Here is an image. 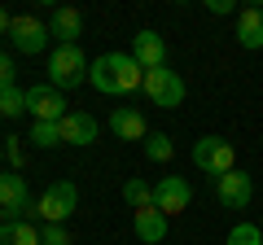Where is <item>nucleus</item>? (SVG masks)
Wrapping results in <instances>:
<instances>
[{"label":"nucleus","instance_id":"nucleus-21","mask_svg":"<svg viewBox=\"0 0 263 245\" xmlns=\"http://www.w3.org/2000/svg\"><path fill=\"white\" fill-rule=\"evenodd\" d=\"M224 245H263V232H259L254 223H237L233 232H228Z\"/></svg>","mask_w":263,"mask_h":245},{"label":"nucleus","instance_id":"nucleus-17","mask_svg":"<svg viewBox=\"0 0 263 245\" xmlns=\"http://www.w3.org/2000/svg\"><path fill=\"white\" fill-rule=\"evenodd\" d=\"M145 158H149V162H171V158H176L171 136L167 132H149V136H145Z\"/></svg>","mask_w":263,"mask_h":245},{"label":"nucleus","instance_id":"nucleus-10","mask_svg":"<svg viewBox=\"0 0 263 245\" xmlns=\"http://www.w3.org/2000/svg\"><path fill=\"white\" fill-rule=\"evenodd\" d=\"M0 210L9 219L35 210V201H31V193H27V179H22L18 171H0Z\"/></svg>","mask_w":263,"mask_h":245},{"label":"nucleus","instance_id":"nucleus-18","mask_svg":"<svg viewBox=\"0 0 263 245\" xmlns=\"http://www.w3.org/2000/svg\"><path fill=\"white\" fill-rule=\"evenodd\" d=\"M35 149H57L62 145V127L57 122H31V136H27Z\"/></svg>","mask_w":263,"mask_h":245},{"label":"nucleus","instance_id":"nucleus-23","mask_svg":"<svg viewBox=\"0 0 263 245\" xmlns=\"http://www.w3.org/2000/svg\"><path fill=\"white\" fill-rule=\"evenodd\" d=\"M0 88H13V62H9V53H0Z\"/></svg>","mask_w":263,"mask_h":245},{"label":"nucleus","instance_id":"nucleus-2","mask_svg":"<svg viewBox=\"0 0 263 245\" xmlns=\"http://www.w3.org/2000/svg\"><path fill=\"white\" fill-rule=\"evenodd\" d=\"M88 70H92V62L84 57L79 44H53V53H48V84L57 92L62 88H79L88 79Z\"/></svg>","mask_w":263,"mask_h":245},{"label":"nucleus","instance_id":"nucleus-14","mask_svg":"<svg viewBox=\"0 0 263 245\" xmlns=\"http://www.w3.org/2000/svg\"><path fill=\"white\" fill-rule=\"evenodd\" d=\"M48 35L57 39V44H79V35H84V13L79 9H53L48 13Z\"/></svg>","mask_w":263,"mask_h":245},{"label":"nucleus","instance_id":"nucleus-26","mask_svg":"<svg viewBox=\"0 0 263 245\" xmlns=\"http://www.w3.org/2000/svg\"><path fill=\"white\" fill-rule=\"evenodd\" d=\"M9 27H13V18H9V9H0V35H9Z\"/></svg>","mask_w":263,"mask_h":245},{"label":"nucleus","instance_id":"nucleus-9","mask_svg":"<svg viewBox=\"0 0 263 245\" xmlns=\"http://www.w3.org/2000/svg\"><path fill=\"white\" fill-rule=\"evenodd\" d=\"M215 197L224 201L228 210H246L254 201V175H246V171H228V175L215 179Z\"/></svg>","mask_w":263,"mask_h":245},{"label":"nucleus","instance_id":"nucleus-1","mask_svg":"<svg viewBox=\"0 0 263 245\" xmlns=\"http://www.w3.org/2000/svg\"><path fill=\"white\" fill-rule=\"evenodd\" d=\"M88 84L105 96H127V92H141L145 88V70L136 66L132 53H101L88 70Z\"/></svg>","mask_w":263,"mask_h":245},{"label":"nucleus","instance_id":"nucleus-3","mask_svg":"<svg viewBox=\"0 0 263 245\" xmlns=\"http://www.w3.org/2000/svg\"><path fill=\"white\" fill-rule=\"evenodd\" d=\"M75 210H79V189L70 184V179H57V184H48V189L35 197V210H31V215L44 219V223H66Z\"/></svg>","mask_w":263,"mask_h":245},{"label":"nucleus","instance_id":"nucleus-6","mask_svg":"<svg viewBox=\"0 0 263 245\" xmlns=\"http://www.w3.org/2000/svg\"><path fill=\"white\" fill-rule=\"evenodd\" d=\"M9 39H13V48H18V53L35 57V53H44V44H48L53 35H48L44 18H35V13H18V18H13V27H9Z\"/></svg>","mask_w":263,"mask_h":245},{"label":"nucleus","instance_id":"nucleus-15","mask_svg":"<svg viewBox=\"0 0 263 245\" xmlns=\"http://www.w3.org/2000/svg\"><path fill=\"white\" fill-rule=\"evenodd\" d=\"M132 232H136V241H145V245H158L162 236H167V215H162L158 206L132 210Z\"/></svg>","mask_w":263,"mask_h":245},{"label":"nucleus","instance_id":"nucleus-22","mask_svg":"<svg viewBox=\"0 0 263 245\" xmlns=\"http://www.w3.org/2000/svg\"><path fill=\"white\" fill-rule=\"evenodd\" d=\"M40 245H70V232H66V223H44V232H40Z\"/></svg>","mask_w":263,"mask_h":245},{"label":"nucleus","instance_id":"nucleus-29","mask_svg":"<svg viewBox=\"0 0 263 245\" xmlns=\"http://www.w3.org/2000/svg\"><path fill=\"white\" fill-rule=\"evenodd\" d=\"M0 118H5V114H0Z\"/></svg>","mask_w":263,"mask_h":245},{"label":"nucleus","instance_id":"nucleus-12","mask_svg":"<svg viewBox=\"0 0 263 245\" xmlns=\"http://www.w3.org/2000/svg\"><path fill=\"white\" fill-rule=\"evenodd\" d=\"M57 127H62V145H79V149L97 145V136H101V122L92 114H84V110H70Z\"/></svg>","mask_w":263,"mask_h":245},{"label":"nucleus","instance_id":"nucleus-19","mask_svg":"<svg viewBox=\"0 0 263 245\" xmlns=\"http://www.w3.org/2000/svg\"><path fill=\"white\" fill-rule=\"evenodd\" d=\"M123 201H127L132 210H145V206H154V189L145 179H127V184H123Z\"/></svg>","mask_w":263,"mask_h":245},{"label":"nucleus","instance_id":"nucleus-28","mask_svg":"<svg viewBox=\"0 0 263 245\" xmlns=\"http://www.w3.org/2000/svg\"><path fill=\"white\" fill-rule=\"evenodd\" d=\"M0 162H5V145H0Z\"/></svg>","mask_w":263,"mask_h":245},{"label":"nucleus","instance_id":"nucleus-11","mask_svg":"<svg viewBox=\"0 0 263 245\" xmlns=\"http://www.w3.org/2000/svg\"><path fill=\"white\" fill-rule=\"evenodd\" d=\"M132 57H136V66L149 75V70H162L167 66V44H162L158 31H136L132 35Z\"/></svg>","mask_w":263,"mask_h":245},{"label":"nucleus","instance_id":"nucleus-16","mask_svg":"<svg viewBox=\"0 0 263 245\" xmlns=\"http://www.w3.org/2000/svg\"><path fill=\"white\" fill-rule=\"evenodd\" d=\"M237 44L241 48H263V9L259 5H246V9H237Z\"/></svg>","mask_w":263,"mask_h":245},{"label":"nucleus","instance_id":"nucleus-4","mask_svg":"<svg viewBox=\"0 0 263 245\" xmlns=\"http://www.w3.org/2000/svg\"><path fill=\"white\" fill-rule=\"evenodd\" d=\"M193 167L206 171L211 179H219V175H228V171H237V149L224 136H202V140L193 145Z\"/></svg>","mask_w":263,"mask_h":245},{"label":"nucleus","instance_id":"nucleus-24","mask_svg":"<svg viewBox=\"0 0 263 245\" xmlns=\"http://www.w3.org/2000/svg\"><path fill=\"white\" fill-rule=\"evenodd\" d=\"M206 13H233V0H206Z\"/></svg>","mask_w":263,"mask_h":245},{"label":"nucleus","instance_id":"nucleus-20","mask_svg":"<svg viewBox=\"0 0 263 245\" xmlns=\"http://www.w3.org/2000/svg\"><path fill=\"white\" fill-rule=\"evenodd\" d=\"M0 114H5V118L27 114V92H22L18 84H13V88H0Z\"/></svg>","mask_w":263,"mask_h":245},{"label":"nucleus","instance_id":"nucleus-8","mask_svg":"<svg viewBox=\"0 0 263 245\" xmlns=\"http://www.w3.org/2000/svg\"><path fill=\"white\" fill-rule=\"evenodd\" d=\"M27 114H35V122H62L70 110L53 84H40V88H27Z\"/></svg>","mask_w":263,"mask_h":245},{"label":"nucleus","instance_id":"nucleus-7","mask_svg":"<svg viewBox=\"0 0 263 245\" xmlns=\"http://www.w3.org/2000/svg\"><path fill=\"white\" fill-rule=\"evenodd\" d=\"M189 201H193V189H189L184 175H162L158 184H154V206L162 210V215H184Z\"/></svg>","mask_w":263,"mask_h":245},{"label":"nucleus","instance_id":"nucleus-5","mask_svg":"<svg viewBox=\"0 0 263 245\" xmlns=\"http://www.w3.org/2000/svg\"><path fill=\"white\" fill-rule=\"evenodd\" d=\"M141 92L149 96L154 105H162V110H176V105H184V79L162 66V70H149V75H145Z\"/></svg>","mask_w":263,"mask_h":245},{"label":"nucleus","instance_id":"nucleus-13","mask_svg":"<svg viewBox=\"0 0 263 245\" xmlns=\"http://www.w3.org/2000/svg\"><path fill=\"white\" fill-rule=\"evenodd\" d=\"M110 132H114V140H145L149 136V122H145V114L136 105H119L110 114Z\"/></svg>","mask_w":263,"mask_h":245},{"label":"nucleus","instance_id":"nucleus-25","mask_svg":"<svg viewBox=\"0 0 263 245\" xmlns=\"http://www.w3.org/2000/svg\"><path fill=\"white\" fill-rule=\"evenodd\" d=\"M0 245H13V223H0Z\"/></svg>","mask_w":263,"mask_h":245},{"label":"nucleus","instance_id":"nucleus-27","mask_svg":"<svg viewBox=\"0 0 263 245\" xmlns=\"http://www.w3.org/2000/svg\"><path fill=\"white\" fill-rule=\"evenodd\" d=\"M0 223H9V215H5V210H0Z\"/></svg>","mask_w":263,"mask_h":245}]
</instances>
